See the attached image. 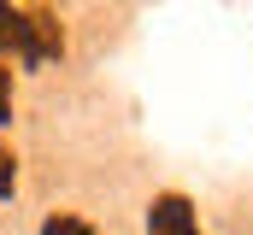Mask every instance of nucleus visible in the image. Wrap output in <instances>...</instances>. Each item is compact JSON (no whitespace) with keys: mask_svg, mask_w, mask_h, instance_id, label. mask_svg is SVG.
Masks as SVG:
<instances>
[{"mask_svg":"<svg viewBox=\"0 0 253 235\" xmlns=\"http://www.w3.org/2000/svg\"><path fill=\"white\" fill-rule=\"evenodd\" d=\"M147 230L153 235H200L194 230V206L183 200V194H159L153 212H147Z\"/></svg>","mask_w":253,"mask_h":235,"instance_id":"obj_1","label":"nucleus"},{"mask_svg":"<svg viewBox=\"0 0 253 235\" xmlns=\"http://www.w3.org/2000/svg\"><path fill=\"white\" fill-rule=\"evenodd\" d=\"M65 47V30L53 24V12H30V53L24 65H47V59H59Z\"/></svg>","mask_w":253,"mask_h":235,"instance_id":"obj_2","label":"nucleus"},{"mask_svg":"<svg viewBox=\"0 0 253 235\" xmlns=\"http://www.w3.org/2000/svg\"><path fill=\"white\" fill-rule=\"evenodd\" d=\"M0 53H30V12L18 6H0Z\"/></svg>","mask_w":253,"mask_h":235,"instance_id":"obj_3","label":"nucleus"},{"mask_svg":"<svg viewBox=\"0 0 253 235\" xmlns=\"http://www.w3.org/2000/svg\"><path fill=\"white\" fill-rule=\"evenodd\" d=\"M42 235H94V230H88L83 218H65V212H59V218H47V224H42Z\"/></svg>","mask_w":253,"mask_h":235,"instance_id":"obj_4","label":"nucleus"},{"mask_svg":"<svg viewBox=\"0 0 253 235\" xmlns=\"http://www.w3.org/2000/svg\"><path fill=\"white\" fill-rule=\"evenodd\" d=\"M18 188V159H12V147H0V200Z\"/></svg>","mask_w":253,"mask_h":235,"instance_id":"obj_5","label":"nucleus"},{"mask_svg":"<svg viewBox=\"0 0 253 235\" xmlns=\"http://www.w3.org/2000/svg\"><path fill=\"white\" fill-rule=\"evenodd\" d=\"M0 123H12V77L0 71Z\"/></svg>","mask_w":253,"mask_h":235,"instance_id":"obj_6","label":"nucleus"}]
</instances>
